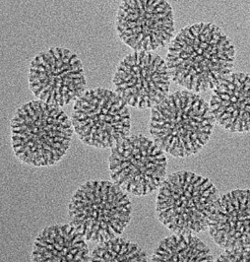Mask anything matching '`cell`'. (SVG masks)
I'll list each match as a JSON object with an SVG mask.
<instances>
[{
  "label": "cell",
  "mask_w": 250,
  "mask_h": 262,
  "mask_svg": "<svg viewBox=\"0 0 250 262\" xmlns=\"http://www.w3.org/2000/svg\"><path fill=\"white\" fill-rule=\"evenodd\" d=\"M10 127L15 157L33 167L56 164L69 149L74 132L71 119L60 107L40 100L20 106Z\"/></svg>",
  "instance_id": "cell-3"
},
{
  "label": "cell",
  "mask_w": 250,
  "mask_h": 262,
  "mask_svg": "<svg viewBox=\"0 0 250 262\" xmlns=\"http://www.w3.org/2000/svg\"><path fill=\"white\" fill-rule=\"evenodd\" d=\"M112 182L126 193L144 196L166 180L168 159L154 140L128 135L111 148L108 159Z\"/></svg>",
  "instance_id": "cell-7"
},
{
  "label": "cell",
  "mask_w": 250,
  "mask_h": 262,
  "mask_svg": "<svg viewBox=\"0 0 250 262\" xmlns=\"http://www.w3.org/2000/svg\"><path fill=\"white\" fill-rule=\"evenodd\" d=\"M29 86L38 100L49 105L61 107L75 102L86 87L79 57L61 48L41 52L31 62Z\"/></svg>",
  "instance_id": "cell-8"
},
{
  "label": "cell",
  "mask_w": 250,
  "mask_h": 262,
  "mask_svg": "<svg viewBox=\"0 0 250 262\" xmlns=\"http://www.w3.org/2000/svg\"><path fill=\"white\" fill-rule=\"evenodd\" d=\"M219 192L207 178L189 170L174 172L158 188V221L174 234L194 235L208 230Z\"/></svg>",
  "instance_id": "cell-4"
},
{
  "label": "cell",
  "mask_w": 250,
  "mask_h": 262,
  "mask_svg": "<svg viewBox=\"0 0 250 262\" xmlns=\"http://www.w3.org/2000/svg\"><path fill=\"white\" fill-rule=\"evenodd\" d=\"M71 122L84 144L99 149L112 148L129 135L131 128L128 105L116 91L105 88L80 96L74 102Z\"/></svg>",
  "instance_id": "cell-6"
},
{
  "label": "cell",
  "mask_w": 250,
  "mask_h": 262,
  "mask_svg": "<svg viewBox=\"0 0 250 262\" xmlns=\"http://www.w3.org/2000/svg\"><path fill=\"white\" fill-rule=\"evenodd\" d=\"M235 60L232 40L219 27L206 22L181 29L166 58L171 80L194 93L214 90L233 73Z\"/></svg>",
  "instance_id": "cell-1"
},
{
  "label": "cell",
  "mask_w": 250,
  "mask_h": 262,
  "mask_svg": "<svg viewBox=\"0 0 250 262\" xmlns=\"http://www.w3.org/2000/svg\"><path fill=\"white\" fill-rule=\"evenodd\" d=\"M91 261L102 262H144L148 261L145 251L121 237H113L100 243L90 254Z\"/></svg>",
  "instance_id": "cell-15"
},
{
  "label": "cell",
  "mask_w": 250,
  "mask_h": 262,
  "mask_svg": "<svg viewBox=\"0 0 250 262\" xmlns=\"http://www.w3.org/2000/svg\"><path fill=\"white\" fill-rule=\"evenodd\" d=\"M212 114L224 130L236 133L250 131V75L232 73L211 96Z\"/></svg>",
  "instance_id": "cell-12"
},
{
  "label": "cell",
  "mask_w": 250,
  "mask_h": 262,
  "mask_svg": "<svg viewBox=\"0 0 250 262\" xmlns=\"http://www.w3.org/2000/svg\"><path fill=\"white\" fill-rule=\"evenodd\" d=\"M32 259L39 262L90 260L85 237L70 225H55L44 229L34 243Z\"/></svg>",
  "instance_id": "cell-13"
},
{
  "label": "cell",
  "mask_w": 250,
  "mask_h": 262,
  "mask_svg": "<svg viewBox=\"0 0 250 262\" xmlns=\"http://www.w3.org/2000/svg\"><path fill=\"white\" fill-rule=\"evenodd\" d=\"M112 81L116 93L126 105L147 110L169 95L171 77L166 60L160 55L133 52L119 62Z\"/></svg>",
  "instance_id": "cell-10"
},
{
  "label": "cell",
  "mask_w": 250,
  "mask_h": 262,
  "mask_svg": "<svg viewBox=\"0 0 250 262\" xmlns=\"http://www.w3.org/2000/svg\"><path fill=\"white\" fill-rule=\"evenodd\" d=\"M210 105L197 93L169 94L152 108L149 130L155 143L175 158L199 153L209 141L215 125Z\"/></svg>",
  "instance_id": "cell-2"
},
{
  "label": "cell",
  "mask_w": 250,
  "mask_h": 262,
  "mask_svg": "<svg viewBox=\"0 0 250 262\" xmlns=\"http://www.w3.org/2000/svg\"><path fill=\"white\" fill-rule=\"evenodd\" d=\"M116 28L134 52L153 53L174 38L173 10L164 0H126L119 5Z\"/></svg>",
  "instance_id": "cell-9"
},
{
  "label": "cell",
  "mask_w": 250,
  "mask_h": 262,
  "mask_svg": "<svg viewBox=\"0 0 250 262\" xmlns=\"http://www.w3.org/2000/svg\"><path fill=\"white\" fill-rule=\"evenodd\" d=\"M208 230L224 250L250 249L249 189H236L219 197Z\"/></svg>",
  "instance_id": "cell-11"
},
{
  "label": "cell",
  "mask_w": 250,
  "mask_h": 262,
  "mask_svg": "<svg viewBox=\"0 0 250 262\" xmlns=\"http://www.w3.org/2000/svg\"><path fill=\"white\" fill-rule=\"evenodd\" d=\"M152 261H212L213 254L201 239L194 235L175 234L164 238L155 249Z\"/></svg>",
  "instance_id": "cell-14"
},
{
  "label": "cell",
  "mask_w": 250,
  "mask_h": 262,
  "mask_svg": "<svg viewBox=\"0 0 250 262\" xmlns=\"http://www.w3.org/2000/svg\"><path fill=\"white\" fill-rule=\"evenodd\" d=\"M70 224L87 242L104 243L120 236L132 214L130 199L113 182L81 184L69 204Z\"/></svg>",
  "instance_id": "cell-5"
},
{
  "label": "cell",
  "mask_w": 250,
  "mask_h": 262,
  "mask_svg": "<svg viewBox=\"0 0 250 262\" xmlns=\"http://www.w3.org/2000/svg\"><path fill=\"white\" fill-rule=\"evenodd\" d=\"M217 261L250 262V249H238L234 250H224Z\"/></svg>",
  "instance_id": "cell-16"
}]
</instances>
